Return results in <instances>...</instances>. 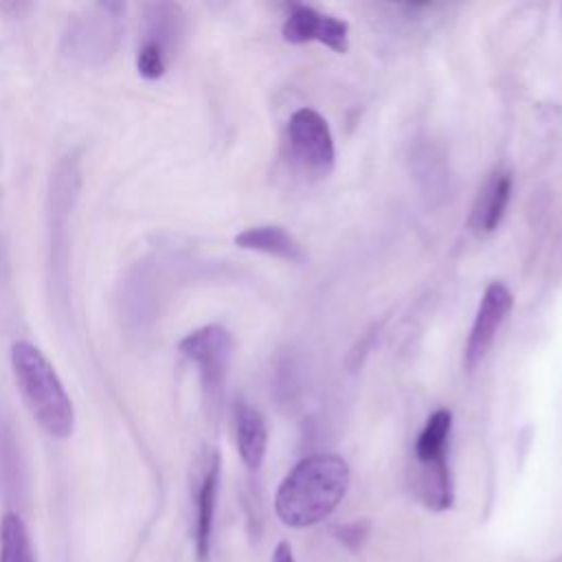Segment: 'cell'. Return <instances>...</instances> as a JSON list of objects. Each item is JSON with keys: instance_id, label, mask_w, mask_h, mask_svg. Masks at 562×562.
Wrapping results in <instances>:
<instances>
[{"instance_id": "cell-1", "label": "cell", "mask_w": 562, "mask_h": 562, "mask_svg": "<svg viewBox=\"0 0 562 562\" xmlns=\"http://www.w3.org/2000/svg\"><path fill=\"white\" fill-rule=\"evenodd\" d=\"M351 472L338 454H312L301 459L281 481L274 494V512L288 527L303 529L325 520L345 498Z\"/></svg>"}, {"instance_id": "cell-2", "label": "cell", "mask_w": 562, "mask_h": 562, "mask_svg": "<svg viewBox=\"0 0 562 562\" xmlns=\"http://www.w3.org/2000/svg\"><path fill=\"white\" fill-rule=\"evenodd\" d=\"M11 367L35 422L50 437H70L75 428V408L46 356L35 345L18 340L11 347Z\"/></svg>"}, {"instance_id": "cell-3", "label": "cell", "mask_w": 562, "mask_h": 562, "mask_svg": "<svg viewBox=\"0 0 562 562\" xmlns=\"http://www.w3.org/2000/svg\"><path fill=\"white\" fill-rule=\"evenodd\" d=\"M180 353L200 369V380L209 404H217L222 397L233 338L222 325H204L189 331L178 342Z\"/></svg>"}, {"instance_id": "cell-4", "label": "cell", "mask_w": 562, "mask_h": 562, "mask_svg": "<svg viewBox=\"0 0 562 562\" xmlns=\"http://www.w3.org/2000/svg\"><path fill=\"white\" fill-rule=\"evenodd\" d=\"M288 140L294 160L314 176H327L334 167V138L327 121L312 108L296 110L288 121Z\"/></svg>"}, {"instance_id": "cell-5", "label": "cell", "mask_w": 562, "mask_h": 562, "mask_svg": "<svg viewBox=\"0 0 562 562\" xmlns=\"http://www.w3.org/2000/svg\"><path fill=\"white\" fill-rule=\"evenodd\" d=\"M121 9V4H94L86 9V15L75 20L66 35L70 42V53L83 61L108 57L119 37Z\"/></svg>"}, {"instance_id": "cell-6", "label": "cell", "mask_w": 562, "mask_h": 562, "mask_svg": "<svg viewBox=\"0 0 562 562\" xmlns=\"http://www.w3.org/2000/svg\"><path fill=\"white\" fill-rule=\"evenodd\" d=\"M514 305V296L507 290L505 283L501 281H492L479 303V310L474 314V323L465 342V367L474 369L490 351L498 327L505 323L507 314L512 312Z\"/></svg>"}, {"instance_id": "cell-7", "label": "cell", "mask_w": 562, "mask_h": 562, "mask_svg": "<svg viewBox=\"0 0 562 562\" xmlns=\"http://www.w3.org/2000/svg\"><path fill=\"white\" fill-rule=\"evenodd\" d=\"M283 40L292 44L321 42L336 53L347 50V22L307 4H294L283 22Z\"/></svg>"}, {"instance_id": "cell-8", "label": "cell", "mask_w": 562, "mask_h": 562, "mask_svg": "<svg viewBox=\"0 0 562 562\" xmlns=\"http://www.w3.org/2000/svg\"><path fill=\"white\" fill-rule=\"evenodd\" d=\"M217 485H220V457L215 450H209L198 468L193 501H195V555L198 562H206L211 553V536H213V518L217 503Z\"/></svg>"}, {"instance_id": "cell-9", "label": "cell", "mask_w": 562, "mask_h": 562, "mask_svg": "<svg viewBox=\"0 0 562 562\" xmlns=\"http://www.w3.org/2000/svg\"><path fill=\"white\" fill-rule=\"evenodd\" d=\"M235 443L239 450V457L248 470H259L266 457V446H268V428L263 415L239 402L235 406Z\"/></svg>"}, {"instance_id": "cell-10", "label": "cell", "mask_w": 562, "mask_h": 562, "mask_svg": "<svg viewBox=\"0 0 562 562\" xmlns=\"http://www.w3.org/2000/svg\"><path fill=\"white\" fill-rule=\"evenodd\" d=\"M415 492L419 501L432 512H446L452 507V479L448 459H435L428 463H417L415 472Z\"/></svg>"}, {"instance_id": "cell-11", "label": "cell", "mask_w": 562, "mask_h": 562, "mask_svg": "<svg viewBox=\"0 0 562 562\" xmlns=\"http://www.w3.org/2000/svg\"><path fill=\"white\" fill-rule=\"evenodd\" d=\"M235 244L239 248L274 255V257L288 259V261H299L303 257L299 241L288 231H283L281 226H272V224L244 228L241 233L235 235Z\"/></svg>"}, {"instance_id": "cell-12", "label": "cell", "mask_w": 562, "mask_h": 562, "mask_svg": "<svg viewBox=\"0 0 562 562\" xmlns=\"http://www.w3.org/2000/svg\"><path fill=\"white\" fill-rule=\"evenodd\" d=\"M512 195V173L507 171H496L492 173V178L485 182L479 202L474 206V226L483 233H490L498 226L507 202Z\"/></svg>"}, {"instance_id": "cell-13", "label": "cell", "mask_w": 562, "mask_h": 562, "mask_svg": "<svg viewBox=\"0 0 562 562\" xmlns=\"http://www.w3.org/2000/svg\"><path fill=\"white\" fill-rule=\"evenodd\" d=\"M450 426H452V415L446 408L435 411L426 419V424H424V428H422V432H419V437L415 441V459H417V463H428V461L446 457Z\"/></svg>"}, {"instance_id": "cell-14", "label": "cell", "mask_w": 562, "mask_h": 562, "mask_svg": "<svg viewBox=\"0 0 562 562\" xmlns=\"http://www.w3.org/2000/svg\"><path fill=\"white\" fill-rule=\"evenodd\" d=\"M0 562H35L29 529L15 512H7L0 520Z\"/></svg>"}, {"instance_id": "cell-15", "label": "cell", "mask_w": 562, "mask_h": 562, "mask_svg": "<svg viewBox=\"0 0 562 562\" xmlns=\"http://www.w3.org/2000/svg\"><path fill=\"white\" fill-rule=\"evenodd\" d=\"M136 68L145 79H158L167 70V46L145 37L136 53Z\"/></svg>"}, {"instance_id": "cell-16", "label": "cell", "mask_w": 562, "mask_h": 562, "mask_svg": "<svg viewBox=\"0 0 562 562\" xmlns=\"http://www.w3.org/2000/svg\"><path fill=\"white\" fill-rule=\"evenodd\" d=\"M369 529H371V522L362 518V520H353V522H345V525L336 527L334 533H336L338 542H342L349 551H358L364 544Z\"/></svg>"}, {"instance_id": "cell-17", "label": "cell", "mask_w": 562, "mask_h": 562, "mask_svg": "<svg viewBox=\"0 0 562 562\" xmlns=\"http://www.w3.org/2000/svg\"><path fill=\"white\" fill-rule=\"evenodd\" d=\"M272 562H294V553H292V547H290L288 540H281V542L274 547Z\"/></svg>"}]
</instances>
